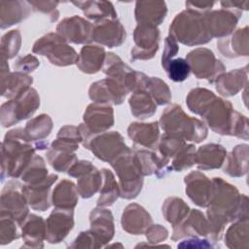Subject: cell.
<instances>
[{
  "label": "cell",
  "instance_id": "cell-22",
  "mask_svg": "<svg viewBox=\"0 0 249 249\" xmlns=\"http://www.w3.org/2000/svg\"><path fill=\"white\" fill-rule=\"evenodd\" d=\"M208 236V222L204 214L197 209H191L187 217L173 227L171 239L176 241L184 237Z\"/></svg>",
  "mask_w": 249,
  "mask_h": 249
},
{
  "label": "cell",
  "instance_id": "cell-56",
  "mask_svg": "<svg viewBox=\"0 0 249 249\" xmlns=\"http://www.w3.org/2000/svg\"><path fill=\"white\" fill-rule=\"evenodd\" d=\"M69 248H99L97 241L89 230L81 231L76 239L68 245Z\"/></svg>",
  "mask_w": 249,
  "mask_h": 249
},
{
  "label": "cell",
  "instance_id": "cell-17",
  "mask_svg": "<svg viewBox=\"0 0 249 249\" xmlns=\"http://www.w3.org/2000/svg\"><path fill=\"white\" fill-rule=\"evenodd\" d=\"M83 121L91 135L105 132L114 125V110L109 104L90 103L85 110Z\"/></svg>",
  "mask_w": 249,
  "mask_h": 249
},
{
  "label": "cell",
  "instance_id": "cell-8",
  "mask_svg": "<svg viewBox=\"0 0 249 249\" xmlns=\"http://www.w3.org/2000/svg\"><path fill=\"white\" fill-rule=\"evenodd\" d=\"M190 70L197 79H206L213 84L226 71L225 65L217 59L213 52L207 48H197L186 55Z\"/></svg>",
  "mask_w": 249,
  "mask_h": 249
},
{
  "label": "cell",
  "instance_id": "cell-41",
  "mask_svg": "<svg viewBox=\"0 0 249 249\" xmlns=\"http://www.w3.org/2000/svg\"><path fill=\"white\" fill-rule=\"evenodd\" d=\"M102 173V185L99 190L100 196L97 199V206H110L112 205L120 196L119 183L115 179L114 174L107 168L101 169Z\"/></svg>",
  "mask_w": 249,
  "mask_h": 249
},
{
  "label": "cell",
  "instance_id": "cell-1",
  "mask_svg": "<svg viewBox=\"0 0 249 249\" xmlns=\"http://www.w3.org/2000/svg\"><path fill=\"white\" fill-rule=\"evenodd\" d=\"M213 192L207 205L208 236L213 242L219 241L228 223L248 218V198L240 195L235 186L220 177L212 179Z\"/></svg>",
  "mask_w": 249,
  "mask_h": 249
},
{
  "label": "cell",
  "instance_id": "cell-40",
  "mask_svg": "<svg viewBox=\"0 0 249 249\" xmlns=\"http://www.w3.org/2000/svg\"><path fill=\"white\" fill-rule=\"evenodd\" d=\"M190 207L180 197L169 196L162 203L161 211L165 220L171 224L172 228L179 225L189 214Z\"/></svg>",
  "mask_w": 249,
  "mask_h": 249
},
{
  "label": "cell",
  "instance_id": "cell-11",
  "mask_svg": "<svg viewBox=\"0 0 249 249\" xmlns=\"http://www.w3.org/2000/svg\"><path fill=\"white\" fill-rule=\"evenodd\" d=\"M22 185L16 181H9L1 192L0 214L7 215L14 219L18 226L29 214L28 203L21 191Z\"/></svg>",
  "mask_w": 249,
  "mask_h": 249
},
{
  "label": "cell",
  "instance_id": "cell-60",
  "mask_svg": "<svg viewBox=\"0 0 249 249\" xmlns=\"http://www.w3.org/2000/svg\"><path fill=\"white\" fill-rule=\"evenodd\" d=\"M178 248H216L219 245H214L210 243L207 239H200L198 237H191L189 239L181 241L178 245Z\"/></svg>",
  "mask_w": 249,
  "mask_h": 249
},
{
  "label": "cell",
  "instance_id": "cell-2",
  "mask_svg": "<svg viewBox=\"0 0 249 249\" xmlns=\"http://www.w3.org/2000/svg\"><path fill=\"white\" fill-rule=\"evenodd\" d=\"M35 147L27 139L24 128L9 130L1 144V181L18 178L35 156Z\"/></svg>",
  "mask_w": 249,
  "mask_h": 249
},
{
  "label": "cell",
  "instance_id": "cell-35",
  "mask_svg": "<svg viewBox=\"0 0 249 249\" xmlns=\"http://www.w3.org/2000/svg\"><path fill=\"white\" fill-rule=\"evenodd\" d=\"M248 145H236L226 157L224 172L231 177H241L248 171Z\"/></svg>",
  "mask_w": 249,
  "mask_h": 249
},
{
  "label": "cell",
  "instance_id": "cell-13",
  "mask_svg": "<svg viewBox=\"0 0 249 249\" xmlns=\"http://www.w3.org/2000/svg\"><path fill=\"white\" fill-rule=\"evenodd\" d=\"M160 33L158 27L137 24L133 31L134 47L130 51L131 60H148L159 50Z\"/></svg>",
  "mask_w": 249,
  "mask_h": 249
},
{
  "label": "cell",
  "instance_id": "cell-38",
  "mask_svg": "<svg viewBox=\"0 0 249 249\" xmlns=\"http://www.w3.org/2000/svg\"><path fill=\"white\" fill-rule=\"evenodd\" d=\"M82 141L83 137L78 126L67 124L58 130L55 140L51 144V148L74 153Z\"/></svg>",
  "mask_w": 249,
  "mask_h": 249
},
{
  "label": "cell",
  "instance_id": "cell-51",
  "mask_svg": "<svg viewBox=\"0 0 249 249\" xmlns=\"http://www.w3.org/2000/svg\"><path fill=\"white\" fill-rule=\"evenodd\" d=\"M163 69L165 70L167 77L173 82L185 81L189 77L191 72L188 62L182 57L171 59L167 62Z\"/></svg>",
  "mask_w": 249,
  "mask_h": 249
},
{
  "label": "cell",
  "instance_id": "cell-32",
  "mask_svg": "<svg viewBox=\"0 0 249 249\" xmlns=\"http://www.w3.org/2000/svg\"><path fill=\"white\" fill-rule=\"evenodd\" d=\"M33 83L32 77L27 74L15 71L1 76V95L13 99L26 91Z\"/></svg>",
  "mask_w": 249,
  "mask_h": 249
},
{
  "label": "cell",
  "instance_id": "cell-44",
  "mask_svg": "<svg viewBox=\"0 0 249 249\" xmlns=\"http://www.w3.org/2000/svg\"><path fill=\"white\" fill-rule=\"evenodd\" d=\"M215 96L216 94L207 89L196 88L188 93L186 97V104L192 113L200 116L202 111L215 98Z\"/></svg>",
  "mask_w": 249,
  "mask_h": 249
},
{
  "label": "cell",
  "instance_id": "cell-45",
  "mask_svg": "<svg viewBox=\"0 0 249 249\" xmlns=\"http://www.w3.org/2000/svg\"><path fill=\"white\" fill-rule=\"evenodd\" d=\"M48 176V168L44 159L35 155L21 173L20 178L26 184H37L44 181Z\"/></svg>",
  "mask_w": 249,
  "mask_h": 249
},
{
  "label": "cell",
  "instance_id": "cell-46",
  "mask_svg": "<svg viewBox=\"0 0 249 249\" xmlns=\"http://www.w3.org/2000/svg\"><path fill=\"white\" fill-rule=\"evenodd\" d=\"M46 156L51 166L58 172L68 171V169L78 160L76 154L73 152L55 150L53 148L48 150Z\"/></svg>",
  "mask_w": 249,
  "mask_h": 249
},
{
  "label": "cell",
  "instance_id": "cell-57",
  "mask_svg": "<svg viewBox=\"0 0 249 249\" xmlns=\"http://www.w3.org/2000/svg\"><path fill=\"white\" fill-rule=\"evenodd\" d=\"M146 234V238L148 242L151 243H159L161 241H164L166 237L168 236V231L166 228H164L161 225H151L146 231L144 232Z\"/></svg>",
  "mask_w": 249,
  "mask_h": 249
},
{
  "label": "cell",
  "instance_id": "cell-39",
  "mask_svg": "<svg viewBox=\"0 0 249 249\" xmlns=\"http://www.w3.org/2000/svg\"><path fill=\"white\" fill-rule=\"evenodd\" d=\"M102 72L107 75L109 78H112L119 83H121L127 90L126 81L128 74L132 71L128 65H126L120 56L115 54L114 53H106L104 64L102 67ZM128 91V90H127Z\"/></svg>",
  "mask_w": 249,
  "mask_h": 249
},
{
  "label": "cell",
  "instance_id": "cell-30",
  "mask_svg": "<svg viewBox=\"0 0 249 249\" xmlns=\"http://www.w3.org/2000/svg\"><path fill=\"white\" fill-rule=\"evenodd\" d=\"M31 6L28 1H1L0 25L1 29L19 23L28 18Z\"/></svg>",
  "mask_w": 249,
  "mask_h": 249
},
{
  "label": "cell",
  "instance_id": "cell-54",
  "mask_svg": "<svg viewBox=\"0 0 249 249\" xmlns=\"http://www.w3.org/2000/svg\"><path fill=\"white\" fill-rule=\"evenodd\" d=\"M39 65H40V63H39L38 59L30 53H28L24 56L18 57V59L14 63L15 70L24 73V74H28V73L34 71Z\"/></svg>",
  "mask_w": 249,
  "mask_h": 249
},
{
  "label": "cell",
  "instance_id": "cell-16",
  "mask_svg": "<svg viewBox=\"0 0 249 249\" xmlns=\"http://www.w3.org/2000/svg\"><path fill=\"white\" fill-rule=\"evenodd\" d=\"M74 226L73 209L54 208L46 220V240L54 244L62 241Z\"/></svg>",
  "mask_w": 249,
  "mask_h": 249
},
{
  "label": "cell",
  "instance_id": "cell-49",
  "mask_svg": "<svg viewBox=\"0 0 249 249\" xmlns=\"http://www.w3.org/2000/svg\"><path fill=\"white\" fill-rule=\"evenodd\" d=\"M185 145L186 141L182 138L168 133H163L159 140L157 149L163 160L170 161V159L173 158L174 155Z\"/></svg>",
  "mask_w": 249,
  "mask_h": 249
},
{
  "label": "cell",
  "instance_id": "cell-5",
  "mask_svg": "<svg viewBox=\"0 0 249 249\" xmlns=\"http://www.w3.org/2000/svg\"><path fill=\"white\" fill-rule=\"evenodd\" d=\"M110 164L119 178L120 196L125 199L135 198L142 190L144 175L134 151L128 148Z\"/></svg>",
  "mask_w": 249,
  "mask_h": 249
},
{
  "label": "cell",
  "instance_id": "cell-18",
  "mask_svg": "<svg viewBox=\"0 0 249 249\" xmlns=\"http://www.w3.org/2000/svg\"><path fill=\"white\" fill-rule=\"evenodd\" d=\"M126 38L124 25L118 18L104 19L93 24L91 41L106 46L116 48L121 46Z\"/></svg>",
  "mask_w": 249,
  "mask_h": 249
},
{
  "label": "cell",
  "instance_id": "cell-27",
  "mask_svg": "<svg viewBox=\"0 0 249 249\" xmlns=\"http://www.w3.org/2000/svg\"><path fill=\"white\" fill-rule=\"evenodd\" d=\"M248 84L247 66L224 72L215 81L216 90L223 96L229 97L238 93Z\"/></svg>",
  "mask_w": 249,
  "mask_h": 249
},
{
  "label": "cell",
  "instance_id": "cell-47",
  "mask_svg": "<svg viewBox=\"0 0 249 249\" xmlns=\"http://www.w3.org/2000/svg\"><path fill=\"white\" fill-rule=\"evenodd\" d=\"M21 46V35L19 30L13 29L5 33L1 38V58L8 60L15 57Z\"/></svg>",
  "mask_w": 249,
  "mask_h": 249
},
{
  "label": "cell",
  "instance_id": "cell-61",
  "mask_svg": "<svg viewBox=\"0 0 249 249\" xmlns=\"http://www.w3.org/2000/svg\"><path fill=\"white\" fill-rule=\"evenodd\" d=\"M215 2H210V1H187L185 2L186 9H191L195 11H203L207 12L210 11V9L214 6Z\"/></svg>",
  "mask_w": 249,
  "mask_h": 249
},
{
  "label": "cell",
  "instance_id": "cell-36",
  "mask_svg": "<svg viewBox=\"0 0 249 249\" xmlns=\"http://www.w3.org/2000/svg\"><path fill=\"white\" fill-rule=\"evenodd\" d=\"M131 114L140 120L152 117L157 111V104L147 89L134 91L128 99Z\"/></svg>",
  "mask_w": 249,
  "mask_h": 249
},
{
  "label": "cell",
  "instance_id": "cell-23",
  "mask_svg": "<svg viewBox=\"0 0 249 249\" xmlns=\"http://www.w3.org/2000/svg\"><path fill=\"white\" fill-rule=\"evenodd\" d=\"M122 228L130 234L139 235L153 224V220L148 211L137 203L128 204L122 214Z\"/></svg>",
  "mask_w": 249,
  "mask_h": 249
},
{
  "label": "cell",
  "instance_id": "cell-21",
  "mask_svg": "<svg viewBox=\"0 0 249 249\" xmlns=\"http://www.w3.org/2000/svg\"><path fill=\"white\" fill-rule=\"evenodd\" d=\"M57 178L56 174H49V176L40 183L22 185V194L28 205L33 210L46 211L51 206L50 191Z\"/></svg>",
  "mask_w": 249,
  "mask_h": 249
},
{
  "label": "cell",
  "instance_id": "cell-4",
  "mask_svg": "<svg viewBox=\"0 0 249 249\" xmlns=\"http://www.w3.org/2000/svg\"><path fill=\"white\" fill-rule=\"evenodd\" d=\"M168 35L190 47L207 44L212 40L206 29L203 14L191 9H186L175 16L169 26Z\"/></svg>",
  "mask_w": 249,
  "mask_h": 249
},
{
  "label": "cell",
  "instance_id": "cell-52",
  "mask_svg": "<svg viewBox=\"0 0 249 249\" xmlns=\"http://www.w3.org/2000/svg\"><path fill=\"white\" fill-rule=\"evenodd\" d=\"M18 223L11 217L0 214V244L6 245L18 239L21 234L18 231Z\"/></svg>",
  "mask_w": 249,
  "mask_h": 249
},
{
  "label": "cell",
  "instance_id": "cell-55",
  "mask_svg": "<svg viewBox=\"0 0 249 249\" xmlns=\"http://www.w3.org/2000/svg\"><path fill=\"white\" fill-rule=\"evenodd\" d=\"M231 135L242 138L244 140L248 139V119L246 116L240 114L237 111L232 124Z\"/></svg>",
  "mask_w": 249,
  "mask_h": 249
},
{
  "label": "cell",
  "instance_id": "cell-12",
  "mask_svg": "<svg viewBox=\"0 0 249 249\" xmlns=\"http://www.w3.org/2000/svg\"><path fill=\"white\" fill-rule=\"evenodd\" d=\"M241 16V11L229 8L203 13L204 22L209 35L211 38L219 39L228 37L233 32Z\"/></svg>",
  "mask_w": 249,
  "mask_h": 249
},
{
  "label": "cell",
  "instance_id": "cell-34",
  "mask_svg": "<svg viewBox=\"0 0 249 249\" xmlns=\"http://www.w3.org/2000/svg\"><path fill=\"white\" fill-rule=\"evenodd\" d=\"M72 4L80 8L88 18L95 22L117 18V12L109 1H74Z\"/></svg>",
  "mask_w": 249,
  "mask_h": 249
},
{
  "label": "cell",
  "instance_id": "cell-6",
  "mask_svg": "<svg viewBox=\"0 0 249 249\" xmlns=\"http://www.w3.org/2000/svg\"><path fill=\"white\" fill-rule=\"evenodd\" d=\"M34 53L47 56L56 66H68L77 62L78 53L59 34L50 32L38 39L32 48Z\"/></svg>",
  "mask_w": 249,
  "mask_h": 249
},
{
  "label": "cell",
  "instance_id": "cell-53",
  "mask_svg": "<svg viewBox=\"0 0 249 249\" xmlns=\"http://www.w3.org/2000/svg\"><path fill=\"white\" fill-rule=\"evenodd\" d=\"M28 3L34 11L48 15L51 21H55L59 17V12L56 9L59 4L57 1H28Z\"/></svg>",
  "mask_w": 249,
  "mask_h": 249
},
{
  "label": "cell",
  "instance_id": "cell-10",
  "mask_svg": "<svg viewBox=\"0 0 249 249\" xmlns=\"http://www.w3.org/2000/svg\"><path fill=\"white\" fill-rule=\"evenodd\" d=\"M97 159L111 163L115 159L128 149L118 131H105L92 135L84 145Z\"/></svg>",
  "mask_w": 249,
  "mask_h": 249
},
{
  "label": "cell",
  "instance_id": "cell-62",
  "mask_svg": "<svg viewBox=\"0 0 249 249\" xmlns=\"http://www.w3.org/2000/svg\"><path fill=\"white\" fill-rule=\"evenodd\" d=\"M248 1H242V2H237V1H221L220 4L222 8L226 9H234L237 11H243V10H248Z\"/></svg>",
  "mask_w": 249,
  "mask_h": 249
},
{
  "label": "cell",
  "instance_id": "cell-3",
  "mask_svg": "<svg viewBox=\"0 0 249 249\" xmlns=\"http://www.w3.org/2000/svg\"><path fill=\"white\" fill-rule=\"evenodd\" d=\"M159 124L164 133L178 136L185 141L200 143L208 135L205 123L188 116L178 104L168 106L162 112Z\"/></svg>",
  "mask_w": 249,
  "mask_h": 249
},
{
  "label": "cell",
  "instance_id": "cell-9",
  "mask_svg": "<svg viewBox=\"0 0 249 249\" xmlns=\"http://www.w3.org/2000/svg\"><path fill=\"white\" fill-rule=\"evenodd\" d=\"M236 111L231 103L217 95L202 111L201 117L208 126L221 135H231Z\"/></svg>",
  "mask_w": 249,
  "mask_h": 249
},
{
  "label": "cell",
  "instance_id": "cell-50",
  "mask_svg": "<svg viewBox=\"0 0 249 249\" xmlns=\"http://www.w3.org/2000/svg\"><path fill=\"white\" fill-rule=\"evenodd\" d=\"M196 147L193 144H187L183 146L172 158L171 169L176 172H181L192 167L195 164Z\"/></svg>",
  "mask_w": 249,
  "mask_h": 249
},
{
  "label": "cell",
  "instance_id": "cell-19",
  "mask_svg": "<svg viewBox=\"0 0 249 249\" xmlns=\"http://www.w3.org/2000/svg\"><path fill=\"white\" fill-rule=\"evenodd\" d=\"M184 183L189 198L199 207H207L213 192L212 180L200 171H191L184 177Z\"/></svg>",
  "mask_w": 249,
  "mask_h": 249
},
{
  "label": "cell",
  "instance_id": "cell-59",
  "mask_svg": "<svg viewBox=\"0 0 249 249\" xmlns=\"http://www.w3.org/2000/svg\"><path fill=\"white\" fill-rule=\"evenodd\" d=\"M95 166L89 160H77L67 171L68 175L74 178H79L82 175L86 174L87 172L90 171L91 169H93Z\"/></svg>",
  "mask_w": 249,
  "mask_h": 249
},
{
  "label": "cell",
  "instance_id": "cell-28",
  "mask_svg": "<svg viewBox=\"0 0 249 249\" xmlns=\"http://www.w3.org/2000/svg\"><path fill=\"white\" fill-rule=\"evenodd\" d=\"M227 151L224 146L216 143H209L200 146L196 150L195 164L200 170L220 168L226 160Z\"/></svg>",
  "mask_w": 249,
  "mask_h": 249
},
{
  "label": "cell",
  "instance_id": "cell-24",
  "mask_svg": "<svg viewBox=\"0 0 249 249\" xmlns=\"http://www.w3.org/2000/svg\"><path fill=\"white\" fill-rule=\"evenodd\" d=\"M127 135L134 146L155 151L160 140L159 123H131L127 127Z\"/></svg>",
  "mask_w": 249,
  "mask_h": 249
},
{
  "label": "cell",
  "instance_id": "cell-37",
  "mask_svg": "<svg viewBox=\"0 0 249 249\" xmlns=\"http://www.w3.org/2000/svg\"><path fill=\"white\" fill-rule=\"evenodd\" d=\"M248 218L233 221L225 233V244L231 249H247L248 243Z\"/></svg>",
  "mask_w": 249,
  "mask_h": 249
},
{
  "label": "cell",
  "instance_id": "cell-58",
  "mask_svg": "<svg viewBox=\"0 0 249 249\" xmlns=\"http://www.w3.org/2000/svg\"><path fill=\"white\" fill-rule=\"evenodd\" d=\"M179 52L178 42L170 35L164 40V49L161 55V66L164 67L168 61H170Z\"/></svg>",
  "mask_w": 249,
  "mask_h": 249
},
{
  "label": "cell",
  "instance_id": "cell-43",
  "mask_svg": "<svg viewBox=\"0 0 249 249\" xmlns=\"http://www.w3.org/2000/svg\"><path fill=\"white\" fill-rule=\"evenodd\" d=\"M102 173L96 167L78 178L77 190L83 198H89L95 195L102 185Z\"/></svg>",
  "mask_w": 249,
  "mask_h": 249
},
{
  "label": "cell",
  "instance_id": "cell-7",
  "mask_svg": "<svg viewBox=\"0 0 249 249\" xmlns=\"http://www.w3.org/2000/svg\"><path fill=\"white\" fill-rule=\"evenodd\" d=\"M40 106L37 90L29 88L19 96L3 103L0 108V122L3 127L12 126L30 118Z\"/></svg>",
  "mask_w": 249,
  "mask_h": 249
},
{
  "label": "cell",
  "instance_id": "cell-20",
  "mask_svg": "<svg viewBox=\"0 0 249 249\" xmlns=\"http://www.w3.org/2000/svg\"><path fill=\"white\" fill-rule=\"evenodd\" d=\"M89 231L95 237L99 248L112 240L115 233V226L113 214L109 209L103 206L93 208L89 213Z\"/></svg>",
  "mask_w": 249,
  "mask_h": 249
},
{
  "label": "cell",
  "instance_id": "cell-29",
  "mask_svg": "<svg viewBox=\"0 0 249 249\" xmlns=\"http://www.w3.org/2000/svg\"><path fill=\"white\" fill-rule=\"evenodd\" d=\"M219 52L226 57L233 58L248 56V26L237 29L231 37H225L217 42Z\"/></svg>",
  "mask_w": 249,
  "mask_h": 249
},
{
  "label": "cell",
  "instance_id": "cell-25",
  "mask_svg": "<svg viewBox=\"0 0 249 249\" xmlns=\"http://www.w3.org/2000/svg\"><path fill=\"white\" fill-rule=\"evenodd\" d=\"M167 14L164 1H137L134 16L138 24L156 26L160 25Z\"/></svg>",
  "mask_w": 249,
  "mask_h": 249
},
{
  "label": "cell",
  "instance_id": "cell-14",
  "mask_svg": "<svg viewBox=\"0 0 249 249\" xmlns=\"http://www.w3.org/2000/svg\"><path fill=\"white\" fill-rule=\"evenodd\" d=\"M127 93L121 83L109 77L92 83L89 89V96L93 102L109 105L122 104Z\"/></svg>",
  "mask_w": 249,
  "mask_h": 249
},
{
  "label": "cell",
  "instance_id": "cell-48",
  "mask_svg": "<svg viewBox=\"0 0 249 249\" xmlns=\"http://www.w3.org/2000/svg\"><path fill=\"white\" fill-rule=\"evenodd\" d=\"M147 90L157 105H165L171 101V91L167 84L158 77H149Z\"/></svg>",
  "mask_w": 249,
  "mask_h": 249
},
{
  "label": "cell",
  "instance_id": "cell-42",
  "mask_svg": "<svg viewBox=\"0 0 249 249\" xmlns=\"http://www.w3.org/2000/svg\"><path fill=\"white\" fill-rule=\"evenodd\" d=\"M53 129V120L47 114H41L27 122L24 132L29 142L45 139Z\"/></svg>",
  "mask_w": 249,
  "mask_h": 249
},
{
  "label": "cell",
  "instance_id": "cell-31",
  "mask_svg": "<svg viewBox=\"0 0 249 249\" xmlns=\"http://www.w3.org/2000/svg\"><path fill=\"white\" fill-rule=\"evenodd\" d=\"M106 53L103 47L95 45L84 46L76 62L77 67L86 74H94L102 69Z\"/></svg>",
  "mask_w": 249,
  "mask_h": 249
},
{
  "label": "cell",
  "instance_id": "cell-15",
  "mask_svg": "<svg viewBox=\"0 0 249 249\" xmlns=\"http://www.w3.org/2000/svg\"><path fill=\"white\" fill-rule=\"evenodd\" d=\"M93 24L79 16L65 18L56 25V33L68 43L87 44L91 42Z\"/></svg>",
  "mask_w": 249,
  "mask_h": 249
},
{
  "label": "cell",
  "instance_id": "cell-33",
  "mask_svg": "<svg viewBox=\"0 0 249 249\" xmlns=\"http://www.w3.org/2000/svg\"><path fill=\"white\" fill-rule=\"evenodd\" d=\"M77 186L70 180H61L53 190L51 202L56 208L74 209L78 203Z\"/></svg>",
  "mask_w": 249,
  "mask_h": 249
},
{
  "label": "cell",
  "instance_id": "cell-26",
  "mask_svg": "<svg viewBox=\"0 0 249 249\" xmlns=\"http://www.w3.org/2000/svg\"><path fill=\"white\" fill-rule=\"evenodd\" d=\"M21 237L24 241L23 248H43V240L46 239V221L36 214H28L19 226Z\"/></svg>",
  "mask_w": 249,
  "mask_h": 249
}]
</instances>
